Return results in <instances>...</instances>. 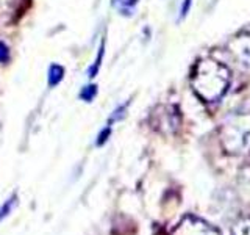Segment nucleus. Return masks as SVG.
Instances as JSON below:
<instances>
[{"mask_svg": "<svg viewBox=\"0 0 250 235\" xmlns=\"http://www.w3.org/2000/svg\"><path fill=\"white\" fill-rule=\"evenodd\" d=\"M16 204H18V196L16 194H13L11 196V199H8V201H5V204L2 207H0V221L5 218V216H8L13 212V209L16 207Z\"/></svg>", "mask_w": 250, "mask_h": 235, "instance_id": "obj_6", "label": "nucleus"}, {"mask_svg": "<svg viewBox=\"0 0 250 235\" xmlns=\"http://www.w3.org/2000/svg\"><path fill=\"white\" fill-rule=\"evenodd\" d=\"M172 235H219V232L213 226H209L207 221H203V219L188 215L182 219V223L175 227V231L172 232Z\"/></svg>", "mask_w": 250, "mask_h": 235, "instance_id": "obj_4", "label": "nucleus"}, {"mask_svg": "<svg viewBox=\"0 0 250 235\" xmlns=\"http://www.w3.org/2000/svg\"><path fill=\"white\" fill-rule=\"evenodd\" d=\"M221 146L227 154L241 155L250 151V108L231 113L219 129Z\"/></svg>", "mask_w": 250, "mask_h": 235, "instance_id": "obj_2", "label": "nucleus"}, {"mask_svg": "<svg viewBox=\"0 0 250 235\" xmlns=\"http://www.w3.org/2000/svg\"><path fill=\"white\" fill-rule=\"evenodd\" d=\"M225 53L241 72L250 75V28H244L233 35L225 44Z\"/></svg>", "mask_w": 250, "mask_h": 235, "instance_id": "obj_3", "label": "nucleus"}, {"mask_svg": "<svg viewBox=\"0 0 250 235\" xmlns=\"http://www.w3.org/2000/svg\"><path fill=\"white\" fill-rule=\"evenodd\" d=\"M231 235H250V216H242L231 227Z\"/></svg>", "mask_w": 250, "mask_h": 235, "instance_id": "obj_5", "label": "nucleus"}, {"mask_svg": "<svg viewBox=\"0 0 250 235\" xmlns=\"http://www.w3.org/2000/svg\"><path fill=\"white\" fill-rule=\"evenodd\" d=\"M231 83L230 69L213 58H202L191 72V88L203 102L213 104L221 100Z\"/></svg>", "mask_w": 250, "mask_h": 235, "instance_id": "obj_1", "label": "nucleus"}]
</instances>
